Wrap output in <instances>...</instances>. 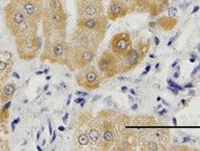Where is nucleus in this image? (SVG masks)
<instances>
[{"label": "nucleus", "mask_w": 200, "mask_h": 151, "mask_svg": "<svg viewBox=\"0 0 200 151\" xmlns=\"http://www.w3.org/2000/svg\"><path fill=\"white\" fill-rule=\"evenodd\" d=\"M136 146L142 151L166 150L170 141L169 129L151 115H137L131 121Z\"/></svg>", "instance_id": "1"}, {"label": "nucleus", "mask_w": 200, "mask_h": 151, "mask_svg": "<svg viewBox=\"0 0 200 151\" xmlns=\"http://www.w3.org/2000/svg\"><path fill=\"white\" fill-rule=\"evenodd\" d=\"M100 122L90 112L84 111L78 114L72 124V140L77 149L99 148Z\"/></svg>", "instance_id": "2"}, {"label": "nucleus", "mask_w": 200, "mask_h": 151, "mask_svg": "<svg viewBox=\"0 0 200 151\" xmlns=\"http://www.w3.org/2000/svg\"><path fill=\"white\" fill-rule=\"evenodd\" d=\"M44 50L41 61L50 63H60L67 66L71 44L66 40V32L53 33L44 36Z\"/></svg>", "instance_id": "3"}, {"label": "nucleus", "mask_w": 200, "mask_h": 151, "mask_svg": "<svg viewBox=\"0 0 200 151\" xmlns=\"http://www.w3.org/2000/svg\"><path fill=\"white\" fill-rule=\"evenodd\" d=\"M6 23L11 33L17 38L34 35L38 32L37 22L25 15L13 3L6 8Z\"/></svg>", "instance_id": "4"}, {"label": "nucleus", "mask_w": 200, "mask_h": 151, "mask_svg": "<svg viewBox=\"0 0 200 151\" xmlns=\"http://www.w3.org/2000/svg\"><path fill=\"white\" fill-rule=\"evenodd\" d=\"M117 110L115 109H104L97 114V119L100 122V141L99 148L101 150H111L115 143V117Z\"/></svg>", "instance_id": "5"}, {"label": "nucleus", "mask_w": 200, "mask_h": 151, "mask_svg": "<svg viewBox=\"0 0 200 151\" xmlns=\"http://www.w3.org/2000/svg\"><path fill=\"white\" fill-rule=\"evenodd\" d=\"M150 48V40L139 41L130 51L119 59V73H126L137 67L146 57Z\"/></svg>", "instance_id": "6"}, {"label": "nucleus", "mask_w": 200, "mask_h": 151, "mask_svg": "<svg viewBox=\"0 0 200 151\" xmlns=\"http://www.w3.org/2000/svg\"><path fill=\"white\" fill-rule=\"evenodd\" d=\"M104 37H105L104 33L77 26L76 29L71 34L69 42L72 46L91 48L97 50Z\"/></svg>", "instance_id": "7"}, {"label": "nucleus", "mask_w": 200, "mask_h": 151, "mask_svg": "<svg viewBox=\"0 0 200 151\" xmlns=\"http://www.w3.org/2000/svg\"><path fill=\"white\" fill-rule=\"evenodd\" d=\"M43 35L66 32L67 14L65 10H44L42 16Z\"/></svg>", "instance_id": "8"}, {"label": "nucleus", "mask_w": 200, "mask_h": 151, "mask_svg": "<svg viewBox=\"0 0 200 151\" xmlns=\"http://www.w3.org/2000/svg\"><path fill=\"white\" fill-rule=\"evenodd\" d=\"M103 75L92 64L78 70L75 74V81L78 86L86 90H96L103 81Z\"/></svg>", "instance_id": "9"}, {"label": "nucleus", "mask_w": 200, "mask_h": 151, "mask_svg": "<svg viewBox=\"0 0 200 151\" xmlns=\"http://www.w3.org/2000/svg\"><path fill=\"white\" fill-rule=\"evenodd\" d=\"M96 52L97 50L95 49L77 47L71 45L67 67L71 71H76L91 64L96 57Z\"/></svg>", "instance_id": "10"}, {"label": "nucleus", "mask_w": 200, "mask_h": 151, "mask_svg": "<svg viewBox=\"0 0 200 151\" xmlns=\"http://www.w3.org/2000/svg\"><path fill=\"white\" fill-rule=\"evenodd\" d=\"M17 47H18L19 56L22 59L31 60L39 54V51L41 48V40L37 34L18 38Z\"/></svg>", "instance_id": "11"}, {"label": "nucleus", "mask_w": 200, "mask_h": 151, "mask_svg": "<svg viewBox=\"0 0 200 151\" xmlns=\"http://www.w3.org/2000/svg\"><path fill=\"white\" fill-rule=\"evenodd\" d=\"M97 66L104 78H113L119 74V59L111 50H105L100 55Z\"/></svg>", "instance_id": "12"}, {"label": "nucleus", "mask_w": 200, "mask_h": 151, "mask_svg": "<svg viewBox=\"0 0 200 151\" xmlns=\"http://www.w3.org/2000/svg\"><path fill=\"white\" fill-rule=\"evenodd\" d=\"M12 3L29 18L39 22L44 12V0H13Z\"/></svg>", "instance_id": "13"}, {"label": "nucleus", "mask_w": 200, "mask_h": 151, "mask_svg": "<svg viewBox=\"0 0 200 151\" xmlns=\"http://www.w3.org/2000/svg\"><path fill=\"white\" fill-rule=\"evenodd\" d=\"M78 18H89L103 15L102 0H75Z\"/></svg>", "instance_id": "14"}, {"label": "nucleus", "mask_w": 200, "mask_h": 151, "mask_svg": "<svg viewBox=\"0 0 200 151\" xmlns=\"http://www.w3.org/2000/svg\"><path fill=\"white\" fill-rule=\"evenodd\" d=\"M110 50L112 51L118 58L124 57L130 49L133 47V42L131 36L126 32H119L115 34L110 41Z\"/></svg>", "instance_id": "15"}, {"label": "nucleus", "mask_w": 200, "mask_h": 151, "mask_svg": "<svg viewBox=\"0 0 200 151\" xmlns=\"http://www.w3.org/2000/svg\"><path fill=\"white\" fill-rule=\"evenodd\" d=\"M76 26L84 27L90 30H94V31L105 34L107 30V26H108V18L104 14L96 17L78 18Z\"/></svg>", "instance_id": "16"}, {"label": "nucleus", "mask_w": 200, "mask_h": 151, "mask_svg": "<svg viewBox=\"0 0 200 151\" xmlns=\"http://www.w3.org/2000/svg\"><path fill=\"white\" fill-rule=\"evenodd\" d=\"M130 12H131V9L127 5H125L121 2H118V1L110 0V4L108 6L106 16L108 18V20L115 21L119 18L126 16Z\"/></svg>", "instance_id": "17"}, {"label": "nucleus", "mask_w": 200, "mask_h": 151, "mask_svg": "<svg viewBox=\"0 0 200 151\" xmlns=\"http://www.w3.org/2000/svg\"><path fill=\"white\" fill-rule=\"evenodd\" d=\"M44 10H64L62 0H44Z\"/></svg>", "instance_id": "18"}, {"label": "nucleus", "mask_w": 200, "mask_h": 151, "mask_svg": "<svg viewBox=\"0 0 200 151\" xmlns=\"http://www.w3.org/2000/svg\"><path fill=\"white\" fill-rule=\"evenodd\" d=\"M175 23H176L175 20L171 17H164L159 20V24L162 28H164V30H170L171 28L174 27Z\"/></svg>", "instance_id": "19"}, {"label": "nucleus", "mask_w": 200, "mask_h": 151, "mask_svg": "<svg viewBox=\"0 0 200 151\" xmlns=\"http://www.w3.org/2000/svg\"><path fill=\"white\" fill-rule=\"evenodd\" d=\"M15 92V85L13 83H8L6 84L3 88V91H2V94H3V98L5 99H9L10 97L13 96Z\"/></svg>", "instance_id": "20"}, {"label": "nucleus", "mask_w": 200, "mask_h": 151, "mask_svg": "<svg viewBox=\"0 0 200 151\" xmlns=\"http://www.w3.org/2000/svg\"><path fill=\"white\" fill-rule=\"evenodd\" d=\"M8 68V64L6 61H3V60H0V72H3V71H6Z\"/></svg>", "instance_id": "21"}, {"label": "nucleus", "mask_w": 200, "mask_h": 151, "mask_svg": "<svg viewBox=\"0 0 200 151\" xmlns=\"http://www.w3.org/2000/svg\"><path fill=\"white\" fill-rule=\"evenodd\" d=\"M168 12H169V14L170 15H176V13H177V10H176V8L175 7H170L169 9H168Z\"/></svg>", "instance_id": "22"}, {"label": "nucleus", "mask_w": 200, "mask_h": 151, "mask_svg": "<svg viewBox=\"0 0 200 151\" xmlns=\"http://www.w3.org/2000/svg\"><path fill=\"white\" fill-rule=\"evenodd\" d=\"M172 150H188V147H183V146H174V147H172Z\"/></svg>", "instance_id": "23"}, {"label": "nucleus", "mask_w": 200, "mask_h": 151, "mask_svg": "<svg viewBox=\"0 0 200 151\" xmlns=\"http://www.w3.org/2000/svg\"><path fill=\"white\" fill-rule=\"evenodd\" d=\"M48 127H49V134L52 135L53 134V131H52V124H51L50 120H48Z\"/></svg>", "instance_id": "24"}, {"label": "nucleus", "mask_w": 200, "mask_h": 151, "mask_svg": "<svg viewBox=\"0 0 200 151\" xmlns=\"http://www.w3.org/2000/svg\"><path fill=\"white\" fill-rule=\"evenodd\" d=\"M84 100H85L84 98H81V97H79V98H76V99L74 100V102H75L76 104H80V103H81L82 101H84Z\"/></svg>", "instance_id": "25"}, {"label": "nucleus", "mask_w": 200, "mask_h": 151, "mask_svg": "<svg viewBox=\"0 0 200 151\" xmlns=\"http://www.w3.org/2000/svg\"><path fill=\"white\" fill-rule=\"evenodd\" d=\"M76 94L77 95H81V96H87L88 93H85V92H82V91H76Z\"/></svg>", "instance_id": "26"}, {"label": "nucleus", "mask_w": 200, "mask_h": 151, "mask_svg": "<svg viewBox=\"0 0 200 151\" xmlns=\"http://www.w3.org/2000/svg\"><path fill=\"white\" fill-rule=\"evenodd\" d=\"M19 121H20V119H19V118H17L16 120H14V121L12 122V129H14V127H15V125H16V124H17V123H18V122H19Z\"/></svg>", "instance_id": "27"}, {"label": "nucleus", "mask_w": 200, "mask_h": 151, "mask_svg": "<svg viewBox=\"0 0 200 151\" xmlns=\"http://www.w3.org/2000/svg\"><path fill=\"white\" fill-rule=\"evenodd\" d=\"M68 117H69V114L68 113H66L64 116H63V118H62V121L64 122V123H66L67 122V119H68Z\"/></svg>", "instance_id": "28"}, {"label": "nucleus", "mask_w": 200, "mask_h": 151, "mask_svg": "<svg viewBox=\"0 0 200 151\" xmlns=\"http://www.w3.org/2000/svg\"><path fill=\"white\" fill-rule=\"evenodd\" d=\"M150 67H151V66H150V64H148V65L146 66V68H145V71H144L142 74H143V75H145V74H146V73H147V72H148V71L150 70Z\"/></svg>", "instance_id": "29"}, {"label": "nucleus", "mask_w": 200, "mask_h": 151, "mask_svg": "<svg viewBox=\"0 0 200 151\" xmlns=\"http://www.w3.org/2000/svg\"><path fill=\"white\" fill-rule=\"evenodd\" d=\"M55 138H56V133H55V132H53V136H52V138H51V140H50V143H51V144L54 142Z\"/></svg>", "instance_id": "30"}, {"label": "nucleus", "mask_w": 200, "mask_h": 151, "mask_svg": "<svg viewBox=\"0 0 200 151\" xmlns=\"http://www.w3.org/2000/svg\"><path fill=\"white\" fill-rule=\"evenodd\" d=\"M198 10H199V6H195V7L193 8V10H192V12H191V13L193 14V13H195V12H197Z\"/></svg>", "instance_id": "31"}, {"label": "nucleus", "mask_w": 200, "mask_h": 151, "mask_svg": "<svg viewBox=\"0 0 200 151\" xmlns=\"http://www.w3.org/2000/svg\"><path fill=\"white\" fill-rule=\"evenodd\" d=\"M154 41H155V44L156 45H159V39H158V37H155L154 38Z\"/></svg>", "instance_id": "32"}, {"label": "nucleus", "mask_w": 200, "mask_h": 151, "mask_svg": "<svg viewBox=\"0 0 200 151\" xmlns=\"http://www.w3.org/2000/svg\"><path fill=\"white\" fill-rule=\"evenodd\" d=\"M172 121H173V125H177V120L175 117H172Z\"/></svg>", "instance_id": "33"}, {"label": "nucleus", "mask_w": 200, "mask_h": 151, "mask_svg": "<svg viewBox=\"0 0 200 151\" xmlns=\"http://www.w3.org/2000/svg\"><path fill=\"white\" fill-rule=\"evenodd\" d=\"M121 90H122V92H126L127 91V87L126 86H122L121 87Z\"/></svg>", "instance_id": "34"}, {"label": "nucleus", "mask_w": 200, "mask_h": 151, "mask_svg": "<svg viewBox=\"0 0 200 151\" xmlns=\"http://www.w3.org/2000/svg\"><path fill=\"white\" fill-rule=\"evenodd\" d=\"M58 130H60V131H64V130H65V128H64V126H59V127H58Z\"/></svg>", "instance_id": "35"}, {"label": "nucleus", "mask_w": 200, "mask_h": 151, "mask_svg": "<svg viewBox=\"0 0 200 151\" xmlns=\"http://www.w3.org/2000/svg\"><path fill=\"white\" fill-rule=\"evenodd\" d=\"M185 87H186V88H191V87H193V85H192L191 83H189V84H186V85H185Z\"/></svg>", "instance_id": "36"}, {"label": "nucleus", "mask_w": 200, "mask_h": 151, "mask_svg": "<svg viewBox=\"0 0 200 151\" xmlns=\"http://www.w3.org/2000/svg\"><path fill=\"white\" fill-rule=\"evenodd\" d=\"M40 134H41V132L39 131V132H37V136H36V140H39V137H40Z\"/></svg>", "instance_id": "37"}, {"label": "nucleus", "mask_w": 200, "mask_h": 151, "mask_svg": "<svg viewBox=\"0 0 200 151\" xmlns=\"http://www.w3.org/2000/svg\"><path fill=\"white\" fill-rule=\"evenodd\" d=\"M165 113H166V110H165V109H163L161 112H159V114H160V115H162V114H165Z\"/></svg>", "instance_id": "38"}, {"label": "nucleus", "mask_w": 200, "mask_h": 151, "mask_svg": "<svg viewBox=\"0 0 200 151\" xmlns=\"http://www.w3.org/2000/svg\"><path fill=\"white\" fill-rule=\"evenodd\" d=\"M178 61H179V60H178V59H177V60H175V62H174V63H173V64H172V67H174V66H175V65H176V64H177V63H178Z\"/></svg>", "instance_id": "39"}, {"label": "nucleus", "mask_w": 200, "mask_h": 151, "mask_svg": "<svg viewBox=\"0 0 200 151\" xmlns=\"http://www.w3.org/2000/svg\"><path fill=\"white\" fill-rule=\"evenodd\" d=\"M13 76H15V77H16V78H20V77H19V75H18V74H17L16 72H14V73H13Z\"/></svg>", "instance_id": "40"}, {"label": "nucleus", "mask_w": 200, "mask_h": 151, "mask_svg": "<svg viewBox=\"0 0 200 151\" xmlns=\"http://www.w3.org/2000/svg\"><path fill=\"white\" fill-rule=\"evenodd\" d=\"M132 109H133V110H136V109H137V104H134L133 106H132Z\"/></svg>", "instance_id": "41"}, {"label": "nucleus", "mask_w": 200, "mask_h": 151, "mask_svg": "<svg viewBox=\"0 0 200 151\" xmlns=\"http://www.w3.org/2000/svg\"><path fill=\"white\" fill-rule=\"evenodd\" d=\"M70 98H71V95H69V97H68V100H67V105H69V103H70Z\"/></svg>", "instance_id": "42"}, {"label": "nucleus", "mask_w": 200, "mask_h": 151, "mask_svg": "<svg viewBox=\"0 0 200 151\" xmlns=\"http://www.w3.org/2000/svg\"><path fill=\"white\" fill-rule=\"evenodd\" d=\"M178 76H179V73H178V72H176V73L174 74V77H175V78H178Z\"/></svg>", "instance_id": "43"}, {"label": "nucleus", "mask_w": 200, "mask_h": 151, "mask_svg": "<svg viewBox=\"0 0 200 151\" xmlns=\"http://www.w3.org/2000/svg\"><path fill=\"white\" fill-rule=\"evenodd\" d=\"M48 87H49V85H48V84H47V85H45V86H44V88H43V90H47V89H48Z\"/></svg>", "instance_id": "44"}, {"label": "nucleus", "mask_w": 200, "mask_h": 151, "mask_svg": "<svg viewBox=\"0 0 200 151\" xmlns=\"http://www.w3.org/2000/svg\"><path fill=\"white\" fill-rule=\"evenodd\" d=\"M84 104H85V100L82 101V102L80 103V106H81V107H83V106H84Z\"/></svg>", "instance_id": "45"}, {"label": "nucleus", "mask_w": 200, "mask_h": 151, "mask_svg": "<svg viewBox=\"0 0 200 151\" xmlns=\"http://www.w3.org/2000/svg\"><path fill=\"white\" fill-rule=\"evenodd\" d=\"M129 91H130V93H131V94H133V95H134V94H135V92H134V90H133V89H130Z\"/></svg>", "instance_id": "46"}, {"label": "nucleus", "mask_w": 200, "mask_h": 151, "mask_svg": "<svg viewBox=\"0 0 200 151\" xmlns=\"http://www.w3.org/2000/svg\"><path fill=\"white\" fill-rule=\"evenodd\" d=\"M187 141H189V138H184L183 139V142H187Z\"/></svg>", "instance_id": "47"}, {"label": "nucleus", "mask_w": 200, "mask_h": 151, "mask_svg": "<svg viewBox=\"0 0 200 151\" xmlns=\"http://www.w3.org/2000/svg\"><path fill=\"white\" fill-rule=\"evenodd\" d=\"M37 150H39V151H41L42 149H41V147L39 146V145H37Z\"/></svg>", "instance_id": "48"}, {"label": "nucleus", "mask_w": 200, "mask_h": 151, "mask_svg": "<svg viewBox=\"0 0 200 151\" xmlns=\"http://www.w3.org/2000/svg\"><path fill=\"white\" fill-rule=\"evenodd\" d=\"M50 78H51V76H49V75H48V76H47V77H46V80H49Z\"/></svg>", "instance_id": "49"}, {"label": "nucleus", "mask_w": 200, "mask_h": 151, "mask_svg": "<svg viewBox=\"0 0 200 151\" xmlns=\"http://www.w3.org/2000/svg\"><path fill=\"white\" fill-rule=\"evenodd\" d=\"M190 62H194V58H191L190 59Z\"/></svg>", "instance_id": "50"}, {"label": "nucleus", "mask_w": 200, "mask_h": 151, "mask_svg": "<svg viewBox=\"0 0 200 151\" xmlns=\"http://www.w3.org/2000/svg\"><path fill=\"white\" fill-rule=\"evenodd\" d=\"M48 71H49V69H46V70H45V71H44V72H43V73H47V72H48Z\"/></svg>", "instance_id": "51"}, {"label": "nucleus", "mask_w": 200, "mask_h": 151, "mask_svg": "<svg viewBox=\"0 0 200 151\" xmlns=\"http://www.w3.org/2000/svg\"><path fill=\"white\" fill-rule=\"evenodd\" d=\"M198 49H199V51H200V45L198 46Z\"/></svg>", "instance_id": "52"}]
</instances>
